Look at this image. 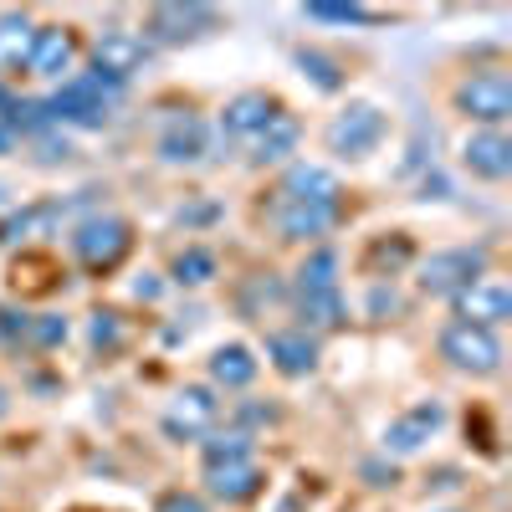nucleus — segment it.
Masks as SVG:
<instances>
[{
	"label": "nucleus",
	"instance_id": "1",
	"mask_svg": "<svg viewBox=\"0 0 512 512\" xmlns=\"http://www.w3.org/2000/svg\"><path fill=\"white\" fill-rule=\"evenodd\" d=\"M123 93L118 82L98 77V72H72L67 82H57V88L41 98V113H47L52 128H77V134H103V128L118 118L123 108Z\"/></svg>",
	"mask_w": 512,
	"mask_h": 512
},
{
	"label": "nucleus",
	"instance_id": "2",
	"mask_svg": "<svg viewBox=\"0 0 512 512\" xmlns=\"http://www.w3.org/2000/svg\"><path fill=\"white\" fill-rule=\"evenodd\" d=\"M134 246H139V231L118 210H93V216L67 226V251H72L77 272H88V277H113L134 256Z\"/></svg>",
	"mask_w": 512,
	"mask_h": 512
},
{
	"label": "nucleus",
	"instance_id": "3",
	"mask_svg": "<svg viewBox=\"0 0 512 512\" xmlns=\"http://www.w3.org/2000/svg\"><path fill=\"white\" fill-rule=\"evenodd\" d=\"M415 292L431 303H451L456 292H466L477 277L492 272V246L487 241H456V246H436L415 256Z\"/></svg>",
	"mask_w": 512,
	"mask_h": 512
},
{
	"label": "nucleus",
	"instance_id": "4",
	"mask_svg": "<svg viewBox=\"0 0 512 512\" xmlns=\"http://www.w3.org/2000/svg\"><path fill=\"white\" fill-rule=\"evenodd\" d=\"M446 108L472 128H507V118H512V72L502 62L461 72L451 82V93H446Z\"/></svg>",
	"mask_w": 512,
	"mask_h": 512
},
{
	"label": "nucleus",
	"instance_id": "5",
	"mask_svg": "<svg viewBox=\"0 0 512 512\" xmlns=\"http://www.w3.org/2000/svg\"><path fill=\"white\" fill-rule=\"evenodd\" d=\"M390 139V113H384L374 98H349L328 123H323V149L338 164H364L384 149Z\"/></svg>",
	"mask_w": 512,
	"mask_h": 512
},
{
	"label": "nucleus",
	"instance_id": "6",
	"mask_svg": "<svg viewBox=\"0 0 512 512\" xmlns=\"http://www.w3.org/2000/svg\"><path fill=\"white\" fill-rule=\"evenodd\" d=\"M436 359L451 374H461V379H497L507 369V344H502V333H492V328L446 318L441 333H436Z\"/></svg>",
	"mask_w": 512,
	"mask_h": 512
},
{
	"label": "nucleus",
	"instance_id": "7",
	"mask_svg": "<svg viewBox=\"0 0 512 512\" xmlns=\"http://www.w3.org/2000/svg\"><path fill=\"white\" fill-rule=\"evenodd\" d=\"M226 26V16L205 0H169V6H149L144 21H139V36L149 41L154 52H169V47H195V41L216 36Z\"/></svg>",
	"mask_w": 512,
	"mask_h": 512
},
{
	"label": "nucleus",
	"instance_id": "8",
	"mask_svg": "<svg viewBox=\"0 0 512 512\" xmlns=\"http://www.w3.org/2000/svg\"><path fill=\"white\" fill-rule=\"evenodd\" d=\"M277 108H282V98H277L272 88H241V93H231V98L221 103L216 123H210V128H216V149H221V154H246L251 139L272 123Z\"/></svg>",
	"mask_w": 512,
	"mask_h": 512
},
{
	"label": "nucleus",
	"instance_id": "9",
	"mask_svg": "<svg viewBox=\"0 0 512 512\" xmlns=\"http://www.w3.org/2000/svg\"><path fill=\"white\" fill-rule=\"evenodd\" d=\"M221 420H226V400L210 390V384H185V390L169 400V410L159 415V431H164L169 446H200Z\"/></svg>",
	"mask_w": 512,
	"mask_h": 512
},
{
	"label": "nucleus",
	"instance_id": "10",
	"mask_svg": "<svg viewBox=\"0 0 512 512\" xmlns=\"http://www.w3.org/2000/svg\"><path fill=\"white\" fill-rule=\"evenodd\" d=\"M446 420H451L446 400H415V405H405V410L390 415V425L379 431V456H390V461L420 456L425 446L446 431Z\"/></svg>",
	"mask_w": 512,
	"mask_h": 512
},
{
	"label": "nucleus",
	"instance_id": "11",
	"mask_svg": "<svg viewBox=\"0 0 512 512\" xmlns=\"http://www.w3.org/2000/svg\"><path fill=\"white\" fill-rule=\"evenodd\" d=\"M154 62V47L139 36V31H128V26H108L93 36V47H88V72L118 82V88H128L144 67Z\"/></svg>",
	"mask_w": 512,
	"mask_h": 512
},
{
	"label": "nucleus",
	"instance_id": "12",
	"mask_svg": "<svg viewBox=\"0 0 512 512\" xmlns=\"http://www.w3.org/2000/svg\"><path fill=\"white\" fill-rule=\"evenodd\" d=\"M338 221H344V200H323V205H308V200H272V231L282 246H323Z\"/></svg>",
	"mask_w": 512,
	"mask_h": 512
},
{
	"label": "nucleus",
	"instance_id": "13",
	"mask_svg": "<svg viewBox=\"0 0 512 512\" xmlns=\"http://www.w3.org/2000/svg\"><path fill=\"white\" fill-rule=\"evenodd\" d=\"M82 57H88V47H82V31H77L72 21H47V26H36V36H31V62H26V72L57 88V82H67V77L82 67Z\"/></svg>",
	"mask_w": 512,
	"mask_h": 512
},
{
	"label": "nucleus",
	"instance_id": "14",
	"mask_svg": "<svg viewBox=\"0 0 512 512\" xmlns=\"http://www.w3.org/2000/svg\"><path fill=\"white\" fill-rule=\"evenodd\" d=\"M210 154H216V128L200 113H175L154 134V159L169 169H200Z\"/></svg>",
	"mask_w": 512,
	"mask_h": 512
},
{
	"label": "nucleus",
	"instance_id": "15",
	"mask_svg": "<svg viewBox=\"0 0 512 512\" xmlns=\"http://www.w3.org/2000/svg\"><path fill=\"white\" fill-rule=\"evenodd\" d=\"M267 492V466L246 456V461H210L200 466V497L221 502V507H246Z\"/></svg>",
	"mask_w": 512,
	"mask_h": 512
},
{
	"label": "nucleus",
	"instance_id": "16",
	"mask_svg": "<svg viewBox=\"0 0 512 512\" xmlns=\"http://www.w3.org/2000/svg\"><path fill=\"white\" fill-rule=\"evenodd\" d=\"M262 354H267L272 374L297 384V379H313L323 369V338L308 333V328H297V323H277V328H267Z\"/></svg>",
	"mask_w": 512,
	"mask_h": 512
},
{
	"label": "nucleus",
	"instance_id": "17",
	"mask_svg": "<svg viewBox=\"0 0 512 512\" xmlns=\"http://www.w3.org/2000/svg\"><path fill=\"white\" fill-rule=\"evenodd\" d=\"M456 164H461V175H472L477 185H507L512 180L507 128H472V134L456 144Z\"/></svg>",
	"mask_w": 512,
	"mask_h": 512
},
{
	"label": "nucleus",
	"instance_id": "18",
	"mask_svg": "<svg viewBox=\"0 0 512 512\" xmlns=\"http://www.w3.org/2000/svg\"><path fill=\"white\" fill-rule=\"evenodd\" d=\"M72 205L77 200H36V205H11L6 216H0V246H36V241H47V236H62L67 216H72Z\"/></svg>",
	"mask_w": 512,
	"mask_h": 512
},
{
	"label": "nucleus",
	"instance_id": "19",
	"mask_svg": "<svg viewBox=\"0 0 512 512\" xmlns=\"http://www.w3.org/2000/svg\"><path fill=\"white\" fill-rule=\"evenodd\" d=\"M451 318L497 333V328L512 318V287H507V277H502V272H487V277H477L466 292H456V297H451Z\"/></svg>",
	"mask_w": 512,
	"mask_h": 512
},
{
	"label": "nucleus",
	"instance_id": "20",
	"mask_svg": "<svg viewBox=\"0 0 512 512\" xmlns=\"http://www.w3.org/2000/svg\"><path fill=\"white\" fill-rule=\"evenodd\" d=\"M415 256H420V246L410 241V231H379V236L364 241L354 267H359L364 282H400L415 267Z\"/></svg>",
	"mask_w": 512,
	"mask_h": 512
},
{
	"label": "nucleus",
	"instance_id": "21",
	"mask_svg": "<svg viewBox=\"0 0 512 512\" xmlns=\"http://www.w3.org/2000/svg\"><path fill=\"white\" fill-rule=\"evenodd\" d=\"M256 379H262V359H256L251 344L231 338V344L210 349V359H205V384H210L216 395H246Z\"/></svg>",
	"mask_w": 512,
	"mask_h": 512
},
{
	"label": "nucleus",
	"instance_id": "22",
	"mask_svg": "<svg viewBox=\"0 0 512 512\" xmlns=\"http://www.w3.org/2000/svg\"><path fill=\"white\" fill-rule=\"evenodd\" d=\"M297 144H303V118L282 103V108L272 113V123L251 139V149H246L241 159H246L251 169H282V164L297 159Z\"/></svg>",
	"mask_w": 512,
	"mask_h": 512
},
{
	"label": "nucleus",
	"instance_id": "23",
	"mask_svg": "<svg viewBox=\"0 0 512 512\" xmlns=\"http://www.w3.org/2000/svg\"><path fill=\"white\" fill-rule=\"evenodd\" d=\"M272 200H308V205L344 200V180H338L328 164H318V159H292V164H282Z\"/></svg>",
	"mask_w": 512,
	"mask_h": 512
},
{
	"label": "nucleus",
	"instance_id": "24",
	"mask_svg": "<svg viewBox=\"0 0 512 512\" xmlns=\"http://www.w3.org/2000/svg\"><path fill=\"white\" fill-rule=\"evenodd\" d=\"M333 287H344V256H338V246H333V241L308 246V251H303V262H297L292 277H287V297L333 292Z\"/></svg>",
	"mask_w": 512,
	"mask_h": 512
},
{
	"label": "nucleus",
	"instance_id": "25",
	"mask_svg": "<svg viewBox=\"0 0 512 512\" xmlns=\"http://www.w3.org/2000/svg\"><path fill=\"white\" fill-rule=\"evenodd\" d=\"M231 308H236L246 323H262V328H267V313L287 308V277H277V272H251V277H241L236 292H231Z\"/></svg>",
	"mask_w": 512,
	"mask_h": 512
},
{
	"label": "nucleus",
	"instance_id": "26",
	"mask_svg": "<svg viewBox=\"0 0 512 512\" xmlns=\"http://www.w3.org/2000/svg\"><path fill=\"white\" fill-rule=\"evenodd\" d=\"M216 277H221V251L210 241H185L169 256V287H180V292H200Z\"/></svg>",
	"mask_w": 512,
	"mask_h": 512
},
{
	"label": "nucleus",
	"instance_id": "27",
	"mask_svg": "<svg viewBox=\"0 0 512 512\" xmlns=\"http://www.w3.org/2000/svg\"><path fill=\"white\" fill-rule=\"evenodd\" d=\"M31 36H36V16L31 11H0V77L26 72Z\"/></svg>",
	"mask_w": 512,
	"mask_h": 512
},
{
	"label": "nucleus",
	"instance_id": "28",
	"mask_svg": "<svg viewBox=\"0 0 512 512\" xmlns=\"http://www.w3.org/2000/svg\"><path fill=\"white\" fill-rule=\"evenodd\" d=\"M292 62L303 67V77L313 82L318 93H328V98L349 88V72H344V62H338V57H328L323 47H292Z\"/></svg>",
	"mask_w": 512,
	"mask_h": 512
},
{
	"label": "nucleus",
	"instance_id": "29",
	"mask_svg": "<svg viewBox=\"0 0 512 512\" xmlns=\"http://www.w3.org/2000/svg\"><path fill=\"white\" fill-rule=\"evenodd\" d=\"M67 338H72V318L47 308V313H31L26 323V354H57L67 349Z\"/></svg>",
	"mask_w": 512,
	"mask_h": 512
},
{
	"label": "nucleus",
	"instance_id": "30",
	"mask_svg": "<svg viewBox=\"0 0 512 512\" xmlns=\"http://www.w3.org/2000/svg\"><path fill=\"white\" fill-rule=\"evenodd\" d=\"M195 451H200V466H210V461H246V456H256V436L236 431V425H216Z\"/></svg>",
	"mask_w": 512,
	"mask_h": 512
},
{
	"label": "nucleus",
	"instance_id": "31",
	"mask_svg": "<svg viewBox=\"0 0 512 512\" xmlns=\"http://www.w3.org/2000/svg\"><path fill=\"white\" fill-rule=\"evenodd\" d=\"M88 344H93L98 354H118V349L128 344V318H123L118 308H93V313H88Z\"/></svg>",
	"mask_w": 512,
	"mask_h": 512
},
{
	"label": "nucleus",
	"instance_id": "32",
	"mask_svg": "<svg viewBox=\"0 0 512 512\" xmlns=\"http://www.w3.org/2000/svg\"><path fill=\"white\" fill-rule=\"evenodd\" d=\"M400 313H405L400 282H369V292H364V318H369V323H395Z\"/></svg>",
	"mask_w": 512,
	"mask_h": 512
},
{
	"label": "nucleus",
	"instance_id": "33",
	"mask_svg": "<svg viewBox=\"0 0 512 512\" xmlns=\"http://www.w3.org/2000/svg\"><path fill=\"white\" fill-rule=\"evenodd\" d=\"M303 21H323V26H374L379 11H369V6H323V0H313V6H303Z\"/></svg>",
	"mask_w": 512,
	"mask_h": 512
},
{
	"label": "nucleus",
	"instance_id": "34",
	"mask_svg": "<svg viewBox=\"0 0 512 512\" xmlns=\"http://www.w3.org/2000/svg\"><path fill=\"white\" fill-rule=\"evenodd\" d=\"M26 323H31V308L21 303H0V349H11V354H21L26 349Z\"/></svg>",
	"mask_w": 512,
	"mask_h": 512
},
{
	"label": "nucleus",
	"instance_id": "35",
	"mask_svg": "<svg viewBox=\"0 0 512 512\" xmlns=\"http://www.w3.org/2000/svg\"><path fill=\"white\" fill-rule=\"evenodd\" d=\"M154 512H210V502L200 497V487H164L154 497Z\"/></svg>",
	"mask_w": 512,
	"mask_h": 512
},
{
	"label": "nucleus",
	"instance_id": "36",
	"mask_svg": "<svg viewBox=\"0 0 512 512\" xmlns=\"http://www.w3.org/2000/svg\"><path fill=\"white\" fill-rule=\"evenodd\" d=\"M359 477H364L374 492H395V487H400V466H395L390 456H369V461H359Z\"/></svg>",
	"mask_w": 512,
	"mask_h": 512
},
{
	"label": "nucleus",
	"instance_id": "37",
	"mask_svg": "<svg viewBox=\"0 0 512 512\" xmlns=\"http://www.w3.org/2000/svg\"><path fill=\"white\" fill-rule=\"evenodd\" d=\"M11 405H16V400H11V384H6V379H0V420H6V415H11Z\"/></svg>",
	"mask_w": 512,
	"mask_h": 512
},
{
	"label": "nucleus",
	"instance_id": "38",
	"mask_svg": "<svg viewBox=\"0 0 512 512\" xmlns=\"http://www.w3.org/2000/svg\"><path fill=\"white\" fill-rule=\"evenodd\" d=\"M6 210H11V190H6V185H0V216H6Z\"/></svg>",
	"mask_w": 512,
	"mask_h": 512
},
{
	"label": "nucleus",
	"instance_id": "39",
	"mask_svg": "<svg viewBox=\"0 0 512 512\" xmlns=\"http://www.w3.org/2000/svg\"><path fill=\"white\" fill-rule=\"evenodd\" d=\"M431 512H461V507H431Z\"/></svg>",
	"mask_w": 512,
	"mask_h": 512
}]
</instances>
